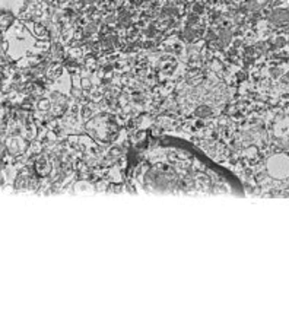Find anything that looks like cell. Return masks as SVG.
<instances>
[{"label": "cell", "mask_w": 289, "mask_h": 334, "mask_svg": "<svg viewBox=\"0 0 289 334\" xmlns=\"http://www.w3.org/2000/svg\"><path fill=\"white\" fill-rule=\"evenodd\" d=\"M276 159H277L279 165H276V162L272 161V162H270V174H273L276 177H280V178L289 175V165L286 167V164H289L288 158H285V156H276Z\"/></svg>", "instance_id": "cell-1"}]
</instances>
